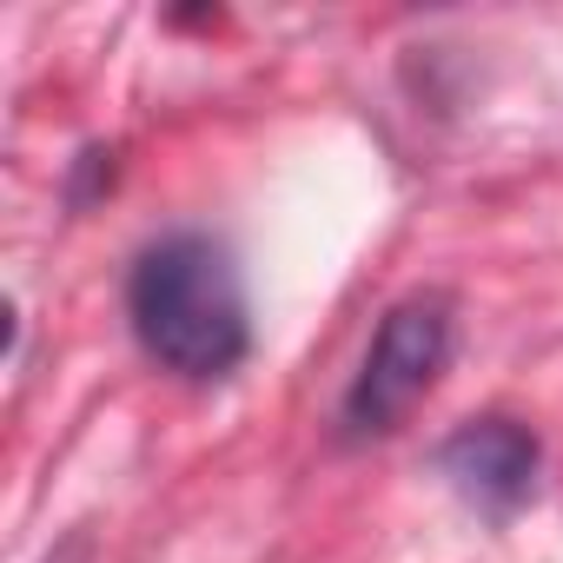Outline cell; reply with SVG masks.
Returning <instances> with one entry per match:
<instances>
[{
	"label": "cell",
	"instance_id": "3",
	"mask_svg": "<svg viewBox=\"0 0 563 563\" xmlns=\"http://www.w3.org/2000/svg\"><path fill=\"white\" fill-rule=\"evenodd\" d=\"M438 471L444 484L477 504L484 517H510L517 504H530L537 471H543V444L530 424L517 418H471L438 444Z\"/></svg>",
	"mask_w": 563,
	"mask_h": 563
},
{
	"label": "cell",
	"instance_id": "4",
	"mask_svg": "<svg viewBox=\"0 0 563 563\" xmlns=\"http://www.w3.org/2000/svg\"><path fill=\"white\" fill-rule=\"evenodd\" d=\"M113 186V146H87L74 159V179H67V206H93V192Z\"/></svg>",
	"mask_w": 563,
	"mask_h": 563
},
{
	"label": "cell",
	"instance_id": "2",
	"mask_svg": "<svg viewBox=\"0 0 563 563\" xmlns=\"http://www.w3.org/2000/svg\"><path fill=\"white\" fill-rule=\"evenodd\" d=\"M451 352H457V299L438 292V286L405 292L378 319V332H372V345H365V358H358V372H352V385L339 398L345 438H391L431 398Z\"/></svg>",
	"mask_w": 563,
	"mask_h": 563
},
{
	"label": "cell",
	"instance_id": "1",
	"mask_svg": "<svg viewBox=\"0 0 563 563\" xmlns=\"http://www.w3.org/2000/svg\"><path fill=\"white\" fill-rule=\"evenodd\" d=\"M126 325L159 372L186 385L232 378L252 352V306L232 245L206 225L146 239L126 272Z\"/></svg>",
	"mask_w": 563,
	"mask_h": 563
}]
</instances>
